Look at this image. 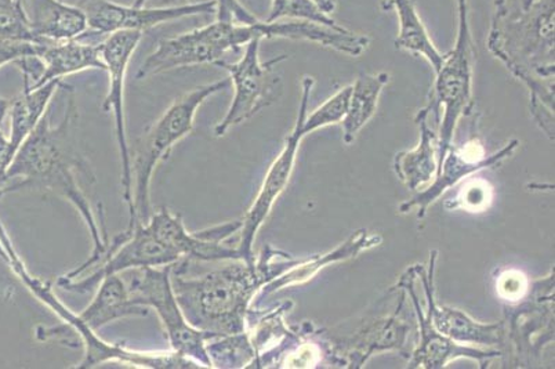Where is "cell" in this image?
I'll return each instance as SVG.
<instances>
[{
    "instance_id": "1",
    "label": "cell",
    "mask_w": 555,
    "mask_h": 369,
    "mask_svg": "<svg viewBox=\"0 0 555 369\" xmlns=\"http://www.w3.org/2000/svg\"><path fill=\"white\" fill-rule=\"evenodd\" d=\"M67 89L63 119L53 126L49 114L43 115L0 177V196L23 189L52 191L64 196L79 211L92 236L93 251L88 262L65 276L74 280L104 256L109 242L107 230L105 226H99L82 187V181L92 183L94 175L78 140L77 96L73 86L67 85Z\"/></svg>"
},
{
    "instance_id": "2",
    "label": "cell",
    "mask_w": 555,
    "mask_h": 369,
    "mask_svg": "<svg viewBox=\"0 0 555 369\" xmlns=\"http://www.w3.org/2000/svg\"><path fill=\"white\" fill-rule=\"evenodd\" d=\"M555 0H494L488 48L531 93V113L554 139Z\"/></svg>"
},
{
    "instance_id": "3",
    "label": "cell",
    "mask_w": 555,
    "mask_h": 369,
    "mask_svg": "<svg viewBox=\"0 0 555 369\" xmlns=\"http://www.w3.org/2000/svg\"><path fill=\"white\" fill-rule=\"evenodd\" d=\"M278 252H266L259 265L236 260L234 265L196 278L176 271L171 285L186 321L216 338L246 332V316L256 292L294 266L276 267Z\"/></svg>"
},
{
    "instance_id": "4",
    "label": "cell",
    "mask_w": 555,
    "mask_h": 369,
    "mask_svg": "<svg viewBox=\"0 0 555 369\" xmlns=\"http://www.w3.org/2000/svg\"><path fill=\"white\" fill-rule=\"evenodd\" d=\"M0 242L7 251L9 266L16 272L20 280L28 287V290L40 302L53 308V311L57 313L60 318H63L65 323H68L82 341L85 356L83 360L77 364V368L89 369L99 366V364L118 361L122 358L124 347L111 345V343L103 341L98 336V331L109 322L120 320V318L147 317L150 313L149 307L135 305L131 302L122 277L114 275L105 278L101 282L93 302L77 316L57 300L47 282L38 280L27 270L16 250H14L9 236H2Z\"/></svg>"
},
{
    "instance_id": "5",
    "label": "cell",
    "mask_w": 555,
    "mask_h": 369,
    "mask_svg": "<svg viewBox=\"0 0 555 369\" xmlns=\"http://www.w3.org/2000/svg\"><path fill=\"white\" fill-rule=\"evenodd\" d=\"M231 85L230 78L202 85L176 99L170 107L156 119L135 144L131 156V177H133V208L130 224H149L151 209L150 187L153 175L160 161L168 158L171 149L194 128L196 111L206 100L223 92Z\"/></svg>"
},
{
    "instance_id": "6",
    "label": "cell",
    "mask_w": 555,
    "mask_h": 369,
    "mask_svg": "<svg viewBox=\"0 0 555 369\" xmlns=\"http://www.w3.org/2000/svg\"><path fill=\"white\" fill-rule=\"evenodd\" d=\"M457 14L455 48L446 53V60L437 73L430 104L422 110L423 113L438 115L441 107L443 109L441 128L438 131V168L452 147L459 119L474 113L473 65L476 52H474L470 24H468L467 0H457Z\"/></svg>"
},
{
    "instance_id": "7",
    "label": "cell",
    "mask_w": 555,
    "mask_h": 369,
    "mask_svg": "<svg viewBox=\"0 0 555 369\" xmlns=\"http://www.w3.org/2000/svg\"><path fill=\"white\" fill-rule=\"evenodd\" d=\"M171 267L173 265L125 271L124 281L130 300L135 305L155 308L176 354L198 364L201 368H214L206 343L216 336L196 330L186 321L171 285Z\"/></svg>"
},
{
    "instance_id": "8",
    "label": "cell",
    "mask_w": 555,
    "mask_h": 369,
    "mask_svg": "<svg viewBox=\"0 0 555 369\" xmlns=\"http://www.w3.org/2000/svg\"><path fill=\"white\" fill-rule=\"evenodd\" d=\"M255 24L216 20L194 31L160 40L158 48L140 65L135 77L141 80L168 71L223 62L227 53L240 52L257 39Z\"/></svg>"
},
{
    "instance_id": "9",
    "label": "cell",
    "mask_w": 555,
    "mask_h": 369,
    "mask_svg": "<svg viewBox=\"0 0 555 369\" xmlns=\"http://www.w3.org/2000/svg\"><path fill=\"white\" fill-rule=\"evenodd\" d=\"M260 39L251 40L245 47V53L236 63H217L224 68L234 85L235 94L229 113L215 126L216 138H223L234 126L254 118L261 110L270 107L282 94V80L274 73L278 64L285 62L287 55H276L269 62H260Z\"/></svg>"
},
{
    "instance_id": "10",
    "label": "cell",
    "mask_w": 555,
    "mask_h": 369,
    "mask_svg": "<svg viewBox=\"0 0 555 369\" xmlns=\"http://www.w3.org/2000/svg\"><path fill=\"white\" fill-rule=\"evenodd\" d=\"M314 84L315 80L311 77L302 79L301 103L294 130L285 139L284 149H282L280 155L272 162L269 171H267L266 179L262 181L254 205L246 212L244 219H241L240 242L236 250L240 251L242 260L246 262L247 265H255L256 263L254 244L257 231L264 225L278 196L284 193L287 183H289L292 171L295 168L297 151H299L301 140L309 135L306 131L305 123L306 116L309 114V101Z\"/></svg>"
},
{
    "instance_id": "11",
    "label": "cell",
    "mask_w": 555,
    "mask_h": 369,
    "mask_svg": "<svg viewBox=\"0 0 555 369\" xmlns=\"http://www.w3.org/2000/svg\"><path fill=\"white\" fill-rule=\"evenodd\" d=\"M179 262L180 256L156 239L147 225L135 221L111 242L107 252L95 263L100 266L98 270L78 281L62 277L59 285L65 291L86 293L95 290L109 276L141 267L171 266Z\"/></svg>"
},
{
    "instance_id": "12",
    "label": "cell",
    "mask_w": 555,
    "mask_h": 369,
    "mask_svg": "<svg viewBox=\"0 0 555 369\" xmlns=\"http://www.w3.org/2000/svg\"><path fill=\"white\" fill-rule=\"evenodd\" d=\"M77 7L88 20V33L108 37L124 31H147L166 23L193 16H214L216 0L175 4V7H126L113 0H78Z\"/></svg>"
},
{
    "instance_id": "13",
    "label": "cell",
    "mask_w": 555,
    "mask_h": 369,
    "mask_svg": "<svg viewBox=\"0 0 555 369\" xmlns=\"http://www.w3.org/2000/svg\"><path fill=\"white\" fill-rule=\"evenodd\" d=\"M141 38L143 33L124 31L111 34L101 40V58L109 75V90L105 96L103 110L105 113L108 111L114 113L116 141H118L120 164H122L124 200L129 206V214L133 208V177H131V155L128 136H126L125 77Z\"/></svg>"
},
{
    "instance_id": "14",
    "label": "cell",
    "mask_w": 555,
    "mask_h": 369,
    "mask_svg": "<svg viewBox=\"0 0 555 369\" xmlns=\"http://www.w3.org/2000/svg\"><path fill=\"white\" fill-rule=\"evenodd\" d=\"M150 230L164 245L170 247L175 254L195 260H242L240 251L223 244L231 236L241 229V220L230 221L223 226L214 227L206 231H186L184 221L179 215L169 209H160L151 215Z\"/></svg>"
},
{
    "instance_id": "15",
    "label": "cell",
    "mask_w": 555,
    "mask_h": 369,
    "mask_svg": "<svg viewBox=\"0 0 555 369\" xmlns=\"http://www.w3.org/2000/svg\"><path fill=\"white\" fill-rule=\"evenodd\" d=\"M518 140H512L509 143L499 150L498 153L487 156V151L479 140L474 138L468 140L456 149H449L446 160L438 168L436 180L428 187L413 196L411 201L403 202L400 206L401 214H408L413 208H417V219L423 220L427 214L428 206L434 204L448 189L459 183L464 177L476 174V171L494 168L502 161L508 158L509 155L517 150Z\"/></svg>"
},
{
    "instance_id": "16",
    "label": "cell",
    "mask_w": 555,
    "mask_h": 369,
    "mask_svg": "<svg viewBox=\"0 0 555 369\" xmlns=\"http://www.w3.org/2000/svg\"><path fill=\"white\" fill-rule=\"evenodd\" d=\"M416 267L409 269L398 282V288H403L409 292V296L415 305V311L418 323V345L411 354L409 368L440 369L447 366L449 361L457 358H470V360L483 364L492 358L502 357V352L496 348H478L461 345L452 339L442 335L433 326L430 318L423 313L421 303L417 300L415 291Z\"/></svg>"
},
{
    "instance_id": "17",
    "label": "cell",
    "mask_w": 555,
    "mask_h": 369,
    "mask_svg": "<svg viewBox=\"0 0 555 369\" xmlns=\"http://www.w3.org/2000/svg\"><path fill=\"white\" fill-rule=\"evenodd\" d=\"M437 252H433L430 259V269L427 275L423 272L421 266H416L417 277L422 278L423 287H425L428 313L433 326L442 335L452 339L461 345H481V346H499L502 347L506 342V322L499 323H481L474 321L466 313L457 310V308L440 306L434 296V271H436Z\"/></svg>"
},
{
    "instance_id": "18",
    "label": "cell",
    "mask_w": 555,
    "mask_h": 369,
    "mask_svg": "<svg viewBox=\"0 0 555 369\" xmlns=\"http://www.w3.org/2000/svg\"><path fill=\"white\" fill-rule=\"evenodd\" d=\"M405 293L393 315L378 318L361 328L354 335L337 342L336 356H345L350 368H361L375 353L398 351L405 353L406 339L411 327L401 317Z\"/></svg>"
},
{
    "instance_id": "19",
    "label": "cell",
    "mask_w": 555,
    "mask_h": 369,
    "mask_svg": "<svg viewBox=\"0 0 555 369\" xmlns=\"http://www.w3.org/2000/svg\"><path fill=\"white\" fill-rule=\"evenodd\" d=\"M23 4L39 44L78 39L88 33V20L77 4L63 0H24Z\"/></svg>"
},
{
    "instance_id": "20",
    "label": "cell",
    "mask_w": 555,
    "mask_h": 369,
    "mask_svg": "<svg viewBox=\"0 0 555 369\" xmlns=\"http://www.w3.org/2000/svg\"><path fill=\"white\" fill-rule=\"evenodd\" d=\"M38 58L43 65V73L35 89L86 69L105 71L101 58V42L93 43L85 39L49 42L44 44Z\"/></svg>"
},
{
    "instance_id": "21",
    "label": "cell",
    "mask_w": 555,
    "mask_h": 369,
    "mask_svg": "<svg viewBox=\"0 0 555 369\" xmlns=\"http://www.w3.org/2000/svg\"><path fill=\"white\" fill-rule=\"evenodd\" d=\"M382 241V236L370 234L366 230L357 231L345 244L335 247V250L327 252V254L312 257V259L307 262L296 263L284 275L278 277V280H272L269 284H266L262 288V292H264V295H270V293L280 291L282 288L305 284V282L314 278L318 271L324 269L327 265L351 259V257L360 255L363 251L380 245Z\"/></svg>"
},
{
    "instance_id": "22",
    "label": "cell",
    "mask_w": 555,
    "mask_h": 369,
    "mask_svg": "<svg viewBox=\"0 0 555 369\" xmlns=\"http://www.w3.org/2000/svg\"><path fill=\"white\" fill-rule=\"evenodd\" d=\"M430 114L418 111L415 123L421 128V141L416 149L403 151L393 160V170L403 184L413 191L428 183L436 177L438 168L437 143L438 133L428 125Z\"/></svg>"
},
{
    "instance_id": "23",
    "label": "cell",
    "mask_w": 555,
    "mask_h": 369,
    "mask_svg": "<svg viewBox=\"0 0 555 369\" xmlns=\"http://www.w3.org/2000/svg\"><path fill=\"white\" fill-rule=\"evenodd\" d=\"M63 86L62 79L52 80L47 85L34 90H23L16 99L12 100L10 104V136L9 153L12 156L16 155L20 147L24 143L25 139L31 135V131L37 128L39 120L47 114L50 101L53 96Z\"/></svg>"
},
{
    "instance_id": "24",
    "label": "cell",
    "mask_w": 555,
    "mask_h": 369,
    "mask_svg": "<svg viewBox=\"0 0 555 369\" xmlns=\"http://www.w3.org/2000/svg\"><path fill=\"white\" fill-rule=\"evenodd\" d=\"M390 80L387 73H378L376 75H361L351 85L350 99H348V107L343 125V140L350 145L354 143L357 135L376 114L378 99L385 86Z\"/></svg>"
},
{
    "instance_id": "25",
    "label": "cell",
    "mask_w": 555,
    "mask_h": 369,
    "mask_svg": "<svg viewBox=\"0 0 555 369\" xmlns=\"http://www.w3.org/2000/svg\"><path fill=\"white\" fill-rule=\"evenodd\" d=\"M392 8L397 9L400 18V34L396 39V48L405 52L422 55L431 64L436 74L440 71L446 54L434 44L425 24L418 16L413 0H392Z\"/></svg>"
},
{
    "instance_id": "26",
    "label": "cell",
    "mask_w": 555,
    "mask_h": 369,
    "mask_svg": "<svg viewBox=\"0 0 555 369\" xmlns=\"http://www.w3.org/2000/svg\"><path fill=\"white\" fill-rule=\"evenodd\" d=\"M282 18L305 20V22L322 24L326 27L339 25L322 12L312 0H272L269 17L264 22L274 23Z\"/></svg>"
},
{
    "instance_id": "27",
    "label": "cell",
    "mask_w": 555,
    "mask_h": 369,
    "mask_svg": "<svg viewBox=\"0 0 555 369\" xmlns=\"http://www.w3.org/2000/svg\"><path fill=\"white\" fill-rule=\"evenodd\" d=\"M0 38L38 43L29 27L23 0H0Z\"/></svg>"
},
{
    "instance_id": "28",
    "label": "cell",
    "mask_w": 555,
    "mask_h": 369,
    "mask_svg": "<svg viewBox=\"0 0 555 369\" xmlns=\"http://www.w3.org/2000/svg\"><path fill=\"white\" fill-rule=\"evenodd\" d=\"M351 93V85L346 86L337 92L333 98L326 100L321 107H318L315 111L306 116L305 128L307 133H312L321 128H326L330 125L341 124V120L345 119L347 107H348V99H350Z\"/></svg>"
},
{
    "instance_id": "29",
    "label": "cell",
    "mask_w": 555,
    "mask_h": 369,
    "mask_svg": "<svg viewBox=\"0 0 555 369\" xmlns=\"http://www.w3.org/2000/svg\"><path fill=\"white\" fill-rule=\"evenodd\" d=\"M493 200V189L488 181L482 179H473L466 186L462 187L457 195L459 208L467 212H483L491 206Z\"/></svg>"
},
{
    "instance_id": "30",
    "label": "cell",
    "mask_w": 555,
    "mask_h": 369,
    "mask_svg": "<svg viewBox=\"0 0 555 369\" xmlns=\"http://www.w3.org/2000/svg\"><path fill=\"white\" fill-rule=\"evenodd\" d=\"M498 295L503 301L516 303L524 300L529 292V280L518 270L504 271L496 281Z\"/></svg>"
},
{
    "instance_id": "31",
    "label": "cell",
    "mask_w": 555,
    "mask_h": 369,
    "mask_svg": "<svg viewBox=\"0 0 555 369\" xmlns=\"http://www.w3.org/2000/svg\"><path fill=\"white\" fill-rule=\"evenodd\" d=\"M43 47L44 44L0 38V68L9 63L16 64L20 60L33 58V55L38 58Z\"/></svg>"
},
{
    "instance_id": "32",
    "label": "cell",
    "mask_w": 555,
    "mask_h": 369,
    "mask_svg": "<svg viewBox=\"0 0 555 369\" xmlns=\"http://www.w3.org/2000/svg\"><path fill=\"white\" fill-rule=\"evenodd\" d=\"M216 20L238 24H255L259 18L247 10L240 0H216Z\"/></svg>"
},
{
    "instance_id": "33",
    "label": "cell",
    "mask_w": 555,
    "mask_h": 369,
    "mask_svg": "<svg viewBox=\"0 0 555 369\" xmlns=\"http://www.w3.org/2000/svg\"><path fill=\"white\" fill-rule=\"evenodd\" d=\"M321 361V347L315 343H306L291 353L284 361L285 368H312Z\"/></svg>"
},
{
    "instance_id": "34",
    "label": "cell",
    "mask_w": 555,
    "mask_h": 369,
    "mask_svg": "<svg viewBox=\"0 0 555 369\" xmlns=\"http://www.w3.org/2000/svg\"><path fill=\"white\" fill-rule=\"evenodd\" d=\"M312 2H315L318 7L330 16L333 12H335L337 2L336 0H312Z\"/></svg>"
},
{
    "instance_id": "35",
    "label": "cell",
    "mask_w": 555,
    "mask_h": 369,
    "mask_svg": "<svg viewBox=\"0 0 555 369\" xmlns=\"http://www.w3.org/2000/svg\"><path fill=\"white\" fill-rule=\"evenodd\" d=\"M10 104H12V100L0 98V138L4 136L2 131V125L9 113Z\"/></svg>"
},
{
    "instance_id": "36",
    "label": "cell",
    "mask_w": 555,
    "mask_h": 369,
    "mask_svg": "<svg viewBox=\"0 0 555 369\" xmlns=\"http://www.w3.org/2000/svg\"><path fill=\"white\" fill-rule=\"evenodd\" d=\"M153 2L155 7H175V4L205 2V0H153Z\"/></svg>"
},
{
    "instance_id": "37",
    "label": "cell",
    "mask_w": 555,
    "mask_h": 369,
    "mask_svg": "<svg viewBox=\"0 0 555 369\" xmlns=\"http://www.w3.org/2000/svg\"><path fill=\"white\" fill-rule=\"evenodd\" d=\"M380 8L383 12H390L392 9V0H380Z\"/></svg>"
},
{
    "instance_id": "38",
    "label": "cell",
    "mask_w": 555,
    "mask_h": 369,
    "mask_svg": "<svg viewBox=\"0 0 555 369\" xmlns=\"http://www.w3.org/2000/svg\"><path fill=\"white\" fill-rule=\"evenodd\" d=\"M0 257H2V259L4 262H8V254H7V251H4V247L2 244H0Z\"/></svg>"
},
{
    "instance_id": "39",
    "label": "cell",
    "mask_w": 555,
    "mask_h": 369,
    "mask_svg": "<svg viewBox=\"0 0 555 369\" xmlns=\"http://www.w3.org/2000/svg\"><path fill=\"white\" fill-rule=\"evenodd\" d=\"M134 7H147V0H134Z\"/></svg>"
}]
</instances>
